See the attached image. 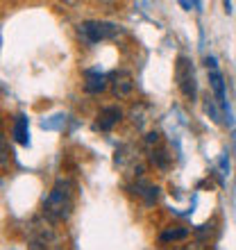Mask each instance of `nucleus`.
<instances>
[{
  "mask_svg": "<svg viewBox=\"0 0 236 250\" xmlns=\"http://www.w3.org/2000/svg\"><path fill=\"white\" fill-rule=\"evenodd\" d=\"M73 209V182L71 180H59L53 187L50 196L43 203V214L50 223H61L71 216Z\"/></svg>",
  "mask_w": 236,
  "mask_h": 250,
  "instance_id": "f257e3e1",
  "label": "nucleus"
},
{
  "mask_svg": "<svg viewBox=\"0 0 236 250\" xmlns=\"http://www.w3.org/2000/svg\"><path fill=\"white\" fill-rule=\"evenodd\" d=\"M118 34H120V27L116 23H109V21H84V23H79V37L89 46L116 39Z\"/></svg>",
  "mask_w": 236,
  "mask_h": 250,
  "instance_id": "f03ea898",
  "label": "nucleus"
},
{
  "mask_svg": "<svg viewBox=\"0 0 236 250\" xmlns=\"http://www.w3.org/2000/svg\"><path fill=\"white\" fill-rule=\"evenodd\" d=\"M175 80L179 91L186 96L189 100H196L197 96V82H196V71H193V62L189 57H177L175 64Z\"/></svg>",
  "mask_w": 236,
  "mask_h": 250,
  "instance_id": "7ed1b4c3",
  "label": "nucleus"
},
{
  "mask_svg": "<svg viewBox=\"0 0 236 250\" xmlns=\"http://www.w3.org/2000/svg\"><path fill=\"white\" fill-rule=\"evenodd\" d=\"M109 84H112V93L116 98H127L134 89V78L130 71H114L109 75Z\"/></svg>",
  "mask_w": 236,
  "mask_h": 250,
  "instance_id": "20e7f679",
  "label": "nucleus"
},
{
  "mask_svg": "<svg viewBox=\"0 0 236 250\" xmlns=\"http://www.w3.org/2000/svg\"><path fill=\"white\" fill-rule=\"evenodd\" d=\"M120 119H123V112H120L118 107H105V109H100L96 127H98V130H102V132H109Z\"/></svg>",
  "mask_w": 236,
  "mask_h": 250,
  "instance_id": "39448f33",
  "label": "nucleus"
},
{
  "mask_svg": "<svg viewBox=\"0 0 236 250\" xmlns=\"http://www.w3.org/2000/svg\"><path fill=\"white\" fill-rule=\"evenodd\" d=\"M107 75L100 71H84V91L86 93H100L107 89Z\"/></svg>",
  "mask_w": 236,
  "mask_h": 250,
  "instance_id": "423d86ee",
  "label": "nucleus"
},
{
  "mask_svg": "<svg viewBox=\"0 0 236 250\" xmlns=\"http://www.w3.org/2000/svg\"><path fill=\"white\" fill-rule=\"evenodd\" d=\"M12 137L16 139L20 146H30V130H27V116L25 114H19V116L14 119Z\"/></svg>",
  "mask_w": 236,
  "mask_h": 250,
  "instance_id": "0eeeda50",
  "label": "nucleus"
},
{
  "mask_svg": "<svg viewBox=\"0 0 236 250\" xmlns=\"http://www.w3.org/2000/svg\"><path fill=\"white\" fill-rule=\"evenodd\" d=\"M134 191L143 198L145 205H155L157 203V198H159V189L155 185H148V182H138V185L134 187Z\"/></svg>",
  "mask_w": 236,
  "mask_h": 250,
  "instance_id": "6e6552de",
  "label": "nucleus"
},
{
  "mask_svg": "<svg viewBox=\"0 0 236 250\" xmlns=\"http://www.w3.org/2000/svg\"><path fill=\"white\" fill-rule=\"evenodd\" d=\"M204 112L209 114V119L214 121V123H218V125L225 123L223 114H220V109L216 107V98H214V96H207V98H204Z\"/></svg>",
  "mask_w": 236,
  "mask_h": 250,
  "instance_id": "1a4fd4ad",
  "label": "nucleus"
},
{
  "mask_svg": "<svg viewBox=\"0 0 236 250\" xmlns=\"http://www.w3.org/2000/svg\"><path fill=\"white\" fill-rule=\"evenodd\" d=\"M189 237V230H186V228H175V230H166V232H161V234H159V241H179V239H186Z\"/></svg>",
  "mask_w": 236,
  "mask_h": 250,
  "instance_id": "9d476101",
  "label": "nucleus"
},
{
  "mask_svg": "<svg viewBox=\"0 0 236 250\" xmlns=\"http://www.w3.org/2000/svg\"><path fill=\"white\" fill-rule=\"evenodd\" d=\"M152 164L157 166V168H161V171H166V168L171 166V155H168V150L159 148V150L152 152Z\"/></svg>",
  "mask_w": 236,
  "mask_h": 250,
  "instance_id": "9b49d317",
  "label": "nucleus"
},
{
  "mask_svg": "<svg viewBox=\"0 0 236 250\" xmlns=\"http://www.w3.org/2000/svg\"><path fill=\"white\" fill-rule=\"evenodd\" d=\"M64 123H66V116L64 114H57V116H50V119L41 121V127H43V130H59Z\"/></svg>",
  "mask_w": 236,
  "mask_h": 250,
  "instance_id": "f8f14e48",
  "label": "nucleus"
},
{
  "mask_svg": "<svg viewBox=\"0 0 236 250\" xmlns=\"http://www.w3.org/2000/svg\"><path fill=\"white\" fill-rule=\"evenodd\" d=\"M159 141H161V134H159V132H150V134L145 137V144H148V146H152V144L157 146Z\"/></svg>",
  "mask_w": 236,
  "mask_h": 250,
  "instance_id": "ddd939ff",
  "label": "nucleus"
},
{
  "mask_svg": "<svg viewBox=\"0 0 236 250\" xmlns=\"http://www.w3.org/2000/svg\"><path fill=\"white\" fill-rule=\"evenodd\" d=\"M30 250H48V244L41 241V239H34L32 244H30Z\"/></svg>",
  "mask_w": 236,
  "mask_h": 250,
  "instance_id": "4468645a",
  "label": "nucleus"
},
{
  "mask_svg": "<svg viewBox=\"0 0 236 250\" xmlns=\"http://www.w3.org/2000/svg\"><path fill=\"white\" fill-rule=\"evenodd\" d=\"M220 171H223V175H227V173H230V157H227V155H223V157H220Z\"/></svg>",
  "mask_w": 236,
  "mask_h": 250,
  "instance_id": "2eb2a0df",
  "label": "nucleus"
},
{
  "mask_svg": "<svg viewBox=\"0 0 236 250\" xmlns=\"http://www.w3.org/2000/svg\"><path fill=\"white\" fill-rule=\"evenodd\" d=\"M204 64H207V68H209V71H218V62H216V57H207V60H204Z\"/></svg>",
  "mask_w": 236,
  "mask_h": 250,
  "instance_id": "dca6fc26",
  "label": "nucleus"
},
{
  "mask_svg": "<svg viewBox=\"0 0 236 250\" xmlns=\"http://www.w3.org/2000/svg\"><path fill=\"white\" fill-rule=\"evenodd\" d=\"M179 5H182L184 9H191V7H193V9H200V7H202V2H189V0H182Z\"/></svg>",
  "mask_w": 236,
  "mask_h": 250,
  "instance_id": "f3484780",
  "label": "nucleus"
},
{
  "mask_svg": "<svg viewBox=\"0 0 236 250\" xmlns=\"http://www.w3.org/2000/svg\"><path fill=\"white\" fill-rule=\"evenodd\" d=\"M184 250H204V246L200 241H196V244H191V246H184Z\"/></svg>",
  "mask_w": 236,
  "mask_h": 250,
  "instance_id": "a211bd4d",
  "label": "nucleus"
},
{
  "mask_svg": "<svg viewBox=\"0 0 236 250\" xmlns=\"http://www.w3.org/2000/svg\"><path fill=\"white\" fill-rule=\"evenodd\" d=\"M223 7H225V12H227V14L232 12V2H227V0H225V2H223Z\"/></svg>",
  "mask_w": 236,
  "mask_h": 250,
  "instance_id": "6ab92c4d",
  "label": "nucleus"
}]
</instances>
